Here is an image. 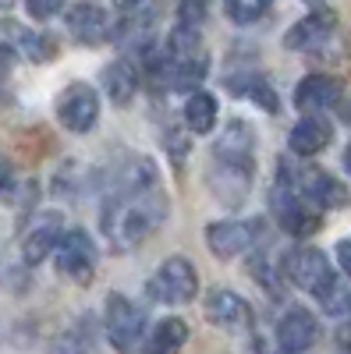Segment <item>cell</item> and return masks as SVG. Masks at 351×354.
<instances>
[{
  "instance_id": "7c38bea8",
  "label": "cell",
  "mask_w": 351,
  "mask_h": 354,
  "mask_svg": "<svg viewBox=\"0 0 351 354\" xmlns=\"http://www.w3.org/2000/svg\"><path fill=\"white\" fill-rule=\"evenodd\" d=\"M68 32L75 43L82 46H96L103 39H110V18L103 4H78L68 11Z\"/></svg>"
},
{
  "instance_id": "3957f363",
  "label": "cell",
  "mask_w": 351,
  "mask_h": 354,
  "mask_svg": "<svg viewBox=\"0 0 351 354\" xmlns=\"http://www.w3.org/2000/svg\"><path fill=\"white\" fill-rule=\"evenodd\" d=\"M103 322H107L110 344L121 354H135L145 344V312L132 298H125V294H117V290L107 294V315H103Z\"/></svg>"
},
{
  "instance_id": "603a6c76",
  "label": "cell",
  "mask_w": 351,
  "mask_h": 354,
  "mask_svg": "<svg viewBox=\"0 0 351 354\" xmlns=\"http://www.w3.org/2000/svg\"><path fill=\"white\" fill-rule=\"evenodd\" d=\"M319 305H323L327 315H351V287L334 277L323 287V294H319Z\"/></svg>"
},
{
  "instance_id": "83f0119b",
  "label": "cell",
  "mask_w": 351,
  "mask_h": 354,
  "mask_svg": "<svg viewBox=\"0 0 351 354\" xmlns=\"http://www.w3.org/2000/svg\"><path fill=\"white\" fill-rule=\"evenodd\" d=\"M15 68V50L11 46H0V85H4V78L11 75Z\"/></svg>"
},
{
  "instance_id": "484cf974",
  "label": "cell",
  "mask_w": 351,
  "mask_h": 354,
  "mask_svg": "<svg viewBox=\"0 0 351 354\" xmlns=\"http://www.w3.org/2000/svg\"><path fill=\"white\" fill-rule=\"evenodd\" d=\"M21 50H25V57H33V61H50L57 53V43L43 32H21Z\"/></svg>"
},
{
  "instance_id": "44dd1931",
  "label": "cell",
  "mask_w": 351,
  "mask_h": 354,
  "mask_svg": "<svg viewBox=\"0 0 351 354\" xmlns=\"http://www.w3.org/2000/svg\"><path fill=\"white\" fill-rule=\"evenodd\" d=\"M227 93H234V96H249L252 103H259L267 113H277V110H280L277 93L270 88V82H267V78H259V75H234V78H227Z\"/></svg>"
},
{
  "instance_id": "cb8c5ba5",
  "label": "cell",
  "mask_w": 351,
  "mask_h": 354,
  "mask_svg": "<svg viewBox=\"0 0 351 354\" xmlns=\"http://www.w3.org/2000/svg\"><path fill=\"white\" fill-rule=\"evenodd\" d=\"M224 11H227V18L234 25H255L262 15L270 11V4H259V0H234V4H227Z\"/></svg>"
},
{
  "instance_id": "4dcf8cb0",
  "label": "cell",
  "mask_w": 351,
  "mask_h": 354,
  "mask_svg": "<svg viewBox=\"0 0 351 354\" xmlns=\"http://www.w3.org/2000/svg\"><path fill=\"white\" fill-rule=\"evenodd\" d=\"M337 347H341L344 354H351V322H344V326L337 330Z\"/></svg>"
},
{
  "instance_id": "5bb4252c",
  "label": "cell",
  "mask_w": 351,
  "mask_h": 354,
  "mask_svg": "<svg viewBox=\"0 0 351 354\" xmlns=\"http://www.w3.org/2000/svg\"><path fill=\"white\" fill-rule=\"evenodd\" d=\"M206 319L220 330H245L252 322V308L242 294L234 290H213L206 301Z\"/></svg>"
},
{
  "instance_id": "9c48e42d",
  "label": "cell",
  "mask_w": 351,
  "mask_h": 354,
  "mask_svg": "<svg viewBox=\"0 0 351 354\" xmlns=\"http://www.w3.org/2000/svg\"><path fill=\"white\" fill-rule=\"evenodd\" d=\"M319 340V322L309 308H291L277 322V344L284 354H302Z\"/></svg>"
},
{
  "instance_id": "52a82bcc",
  "label": "cell",
  "mask_w": 351,
  "mask_h": 354,
  "mask_svg": "<svg viewBox=\"0 0 351 354\" xmlns=\"http://www.w3.org/2000/svg\"><path fill=\"white\" fill-rule=\"evenodd\" d=\"M53 255H57V273L71 277L75 283H89L93 266H96V248H93V241H89V234H85V230L61 234Z\"/></svg>"
},
{
  "instance_id": "6da1fadb",
  "label": "cell",
  "mask_w": 351,
  "mask_h": 354,
  "mask_svg": "<svg viewBox=\"0 0 351 354\" xmlns=\"http://www.w3.org/2000/svg\"><path fill=\"white\" fill-rule=\"evenodd\" d=\"M163 220H167V195L160 185L132 188V192H107L103 230L114 245L138 248Z\"/></svg>"
},
{
  "instance_id": "8fae6325",
  "label": "cell",
  "mask_w": 351,
  "mask_h": 354,
  "mask_svg": "<svg viewBox=\"0 0 351 354\" xmlns=\"http://www.w3.org/2000/svg\"><path fill=\"white\" fill-rule=\"evenodd\" d=\"M61 213H39L33 220V227L25 230V238H21V259L28 266H39L53 248L57 241H61Z\"/></svg>"
},
{
  "instance_id": "7402d4cb",
  "label": "cell",
  "mask_w": 351,
  "mask_h": 354,
  "mask_svg": "<svg viewBox=\"0 0 351 354\" xmlns=\"http://www.w3.org/2000/svg\"><path fill=\"white\" fill-rule=\"evenodd\" d=\"M185 124L195 135L213 131V124H217V100L210 93H192L188 103H185Z\"/></svg>"
},
{
  "instance_id": "ffe728a7",
  "label": "cell",
  "mask_w": 351,
  "mask_h": 354,
  "mask_svg": "<svg viewBox=\"0 0 351 354\" xmlns=\"http://www.w3.org/2000/svg\"><path fill=\"white\" fill-rule=\"evenodd\" d=\"M185 344H188V322L170 315V319L156 322L153 333L145 337V354H181Z\"/></svg>"
},
{
  "instance_id": "30bf717a",
  "label": "cell",
  "mask_w": 351,
  "mask_h": 354,
  "mask_svg": "<svg viewBox=\"0 0 351 354\" xmlns=\"http://www.w3.org/2000/svg\"><path fill=\"white\" fill-rule=\"evenodd\" d=\"M334 25H337V15H334L330 8H316V11H309L302 21H295V25L287 28L284 46H287V50H316L319 43L330 39Z\"/></svg>"
},
{
  "instance_id": "d6986e66",
  "label": "cell",
  "mask_w": 351,
  "mask_h": 354,
  "mask_svg": "<svg viewBox=\"0 0 351 354\" xmlns=\"http://www.w3.org/2000/svg\"><path fill=\"white\" fill-rule=\"evenodd\" d=\"M103 88H107V96L117 103V106H128L138 93V71L135 64L128 61V57H121V61H114L103 68Z\"/></svg>"
},
{
  "instance_id": "d6a6232c",
  "label": "cell",
  "mask_w": 351,
  "mask_h": 354,
  "mask_svg": "<svg viewBox=\"0 0 351 354\" xmlns=\"http://www.w3.org/2000/svg\"><path fill=\"white\" fill-rule=\"evenodd\" d=\"M344 170L351 174V145H348V149H344Z\"/></svg>"
},
{
  "instance_id": "1f68e13d",
  "label": "cell",
  "mask_w": 351,
  "mask_h": 354,
  "mask_svg": "<svg viewBox=\"0 0 351 354\" xmlns=\"http://www.w3.org/2000/svg\"><path fill=\"white\" fill-rule=\"evenodd\" d=\"M11 188V163H0V195Z\"/></svg>"
},
{
  "instance_id": "5b68a950",
  "label": "cell",
  "mask_w": 351,
  "mask_h": 354,
  "mask_svg": "<svg viewBox=\"0 0 351 354\" xmlns=\"http://www.w3.org/2000/svg\"><path fill=\"white\" fill-rule=\"evenodd\" d=\"M57 121L68 131H89L100 121V93L85 82H71L61 96H57Z\"/></svg>"
},
{
  "instance_id": "ac0fdd59",
  "label": "cell",
  "mask_w": 351,
  "mask_h": 354,
  "mask_svg": "<svg viewBox=\"0 0 351 354\" xmlns=\"http://www.w3.org/2000/svg\"><path fill=\"white\" fill-rule=\"evenodd\" d=\"M330 138H334V131H330V124L323 121V117H302V121L291 128L287 142L298 156H316L330 145Z\"/></svg>"
},
{
  "instance_id": "277c9868",
  "label": "cell",
  "mask_w": 351,
  "mask_h": 354,
  "mask_svg": "<svg viewBox=\"0 0 351 354\" xmlns=\"http://www.w3.org/2000/svg\"><path fill=\"white\" fill-rule=\"evenodd\" d=\"M145 294H150L153 301L160 305H185L192 301L199 294V277L192 270L188 259H163L156 266V273L150 277V283H145Z\"/></svg>"
},
{
  "instance_id": "7a4b0ae2",
  "label": "cell",
  "mask_w": 351,
  "mask_h": 354,
  "mask_svg": "<svg viewBox=\"0 0 351 354\" xmlns=\"http://www.w3.org/2000/svg\"><path fill=\"white\" fill-rule=\"evenodd\" d=\"M280 181L295 192L302 202H309L312 209H341L351 202V192L337 181L334 174L319 167H298V170H280Z\"/></svg>"
},
{
  "instance_id": "4316f807",
  "label": "cell",
  "mask_w": 351,
  "mask_h": 354,
  "mask_svg": "<svg viewBox=\"0 0 351 354\" xmlns=\"http://www.w3.org/2000/svg\"><path fill=\"white\" fill-rule=\"evenodd\" d=\"M202 18H206V8L202 4H181V25L195 28V21H202Z\"/></svg>"
},
{
  "instance_id": "f1b7e54d",
  "label": "cell",
  "mask_w": 351,
  "mask_h": 354,
  "mask_svg": "<svg viewBox=\"0 0 351 354\" xmlns=\"http://www.w3.org/2000/svg\"><path fill=\"white\" fill-rule=\"evenodd\" d=\"M337 262H341V270L351 277V238L337 241Z\"/></svg>"
},
{
  "instance_id": "ba28073f",
  "label": "cell",
  "mask_w": 351,
  "mask_h": 354,
  "mask_svg": "<svg viewBox=\"0 0 351 354\" xmlns=\"http://www.w3.org/2000/svg\"><path fill=\"white\" fill-rule=\"evenodd\" d=\"M284 273L287 280L309 290V294H323V287L334 280V270H330V259L319 252V248H298V252H291L287 262H284Z\"/></svg>"
},
{
  "instance_id": "f546056e",
  "label": "cell",
  "mask_w": 351,
  "mask_h": 354,
  "mask_svg": "<svg viewBox=\"0 0 351 354\" xmlns=\"http://www.w3.org/2000/svg\"><path fill=\"white\" fill-rule=\"evenodd\" d=\"M28 15L33 18H53V15H61V4H28Z\"/></svg>"
},
{
  "instance_id": "8992f818",
  "label": "cell",
  "mask_w": 351,
  "mask_h": 354,
  "mask_svg": "<svg viewBox=\"0 0 351 354\" xmlns=\"http://www.w3.org/2000/svg\"><path fill=\"white\" fill-rule=\"evenodd\" d=\"M270 209H273V220H277L287 234H295V238H309V234L319 230V213L312 209L309 202H302L284 181H280V185L273 188V195H270Z\"/></svg>"
},
{
  "instance_id": "4fadbf2b",
  "label": "cell",
  "mask_w": 351,
  "mask_h": 354,
  "mask_svg": "<svg viewBox=\"0 0 351 354\" xmlns=\"http://www.w3.org/2000/svg\"><path fill=\"white\" fill-rule=\"evenodd\" d=\"M206 241H210V252L217 259H234L255 245V227L238 223V220H220V223H210Z\"/></svg>"
},
{
  "instance_id": "e0dca14e",
  "label": "cell",
  "mask_w": 351,
  "mask_h": 354,
  "mask_svg": "<svg viewBox=\"0 0 351 354\" xmlns=\"http://www.w3.org/2000/svg\"><path fill=\"white\" fill-rule=\"evenodd\" d=\"M210 188H213V195L224 205H238V202H245V195L252 188V170L249 167H224V163H217L213 174H210Z\"/></svg>"
},
{
  "instance_id": "2e32d148",
  "label": "cell",
  "mask_w": 351,
  "mask_h": 354,
  "mask_svg": "<svg viewBox=\"0 0 351 354\" xmlns=\"http://www.w3.org/2000/svg\"><path fill=\"white\" fill-rule=\"evenodd\" d=\"M252 149H255L252 128L245 121H231L213 153H217V163H224V167H249L252 170Z\"/></svg>"
},
{
  "instance_id": "9a60e30c",
  "label": "cell",
  "mask_w": 351,
  "mask_h": 354,
  "mask_svg": "<svg viewBox=\"0 0 351 354\" xmlns=\"http://www.w3.org/2000/svg\"><path fill=\"white\" fill-rule=\"evenodd\" d=\"M341 100V82L330 78V75H309L298 82L295 88V106L305 113V117H316L319 110H327Z\"/></svg>"
},
{
  "instance_id": "d4e9b609",
  "label": "cell",
  "mask_w": 351,
  "mask_h": 354,
  "mask_svg": "<svg viewBox=\"0 0 351 354\" xmlns=\"http://www.w3.org/2000/svg\"><path fill=\"white\" fill-rule=\"evenodd\" d=\"M50 354H93V340H89V333H85L82 326H75V330H68L61 340L53 344Z\"/></svg>"
}]
</instances>
